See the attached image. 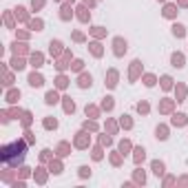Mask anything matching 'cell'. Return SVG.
I'll list each match as a JSON object with an SVG mask.
<instances>
[{
	"label": "cell",
	"instance_id": "1",
	"mask_svg": "<svg viewBox=\"0 0 188 188\" xmlns=\"http://www.w3.org/2000/svg\"><path fill=\"white\" fill-rule=\"evenodd\" d=\"M42 75H38V73H33V75H29V84L31 86H42Z\"/></svg>",
	"mask_w": 188,
	"mask_h": 188
},
{
	"label": "cell",
	"instance_id": "2",
	"mask_svg": "<svg viewBox=\"0 0 188 188\" xmlns=\"http://www.w3.org/2000/svg\"><path fill=\"white\" fill-rule=\"evenodd\" d=\"M173 66H177V69H182V66H184V58H182L179 53L173 55Z\"/></svg>",
	"mask_w": 188,
	"mask_h": 188
},
{
	"label": "cell",
	"instance_id": "3",
	"mask_svg": "<svg viewBox=\"0 0 188 188\" xmlns=\"http://www.w3.org/2000/svg\"><path fill=\"white\" fill-rule=\"evenodd\" d=\"M80 86H82V89H86V86H91V75H82V78H80V82H78Z\"/></svg>",
	"mask_w": 188,
	"mask_h": 188
},
{
	"label": "cell",
	"instance_id": "4",
	"mask_svg": "<svg viewBox=\"0 0 188 188\" xmlns=\"http://www.w3.org/2000/svg\"><path fill=\"white\" fill-rule=\"evenodd\" d=\"M58 102V93H55V91H49V93H47V104H55Z\"/></svg>",
	"mask_w": 188,
	"mask_h": 188
},
{
	"label": "cell",
	"instance_id": "5",
	"mask_svg": "<svg viewBox=\"0 0 188 188\" xmlns=\"http://www.w3.org/2000/svg\"><path fill=\"white\" fill-rule=\"evenodd\" d=\"M153 170H155V175H162L164 173V164L162 162H155L153 164Z\"/></svg>",
	"mask_w": 188,
	"mask_h": 188
},
{
	"label": "cell",
	"instance_id": "6",
	"mask_svg": "<svg viewBox=\"0 0 188 188\" xmlns=\"http://www.w3.org/2000/svg\"><path fill=\"white\" fill-rule=\"evenodd\" d=\"M173 33L177 35V38H182V35L186 33V31H184V27H182V25H175V27H173Z\"/></svg>",
	"mask_w": 188,
	"mask_h": 188
},
{
	"label": "cell",
	"instance_id": "7",
	"mask_svg": "<svg viewBox=\"0 0 188 188\" xmlns=\"http://www.w3.org/2000/svg\"><path fill=\"white\" fill-rule=\"evenodd\" d=\"M157 137H159V139H166V137H168V135H166V129H164V126H162V129L157 126Z\"/></svg>",
	"mask_w": 188,
	"mask_h": 188
},
{
	"label": "cell",
	"instance_id": "8",
	"mask_svg": "<svg viewBox=\"0 0 188 188\" xmlns=\"http://www.w3.org/2000/svg\"><path fill=\"white\" fill-rule=\"evenodd\" d=\"M64 109L69 111V113H73V109H75V106H73V102H71L69 98H66V104H64Z\"/></svg>",
	"mask_w": 188,
	"mask_h": 188
},
{
	"label": "cell",
	"instance_id": "9",
	"mask_svg": "<svg viewBox=\"0 0 188 188\" xmlns=\"http://www.w3.org/2000/svg\"><path fill=\"white\" fill-rule=\"evenodd\" d=\"M164 13L168 16V18H170V16H175V7H173V5H168V7H166V11H164Z\"/></svg>",
	"mask_w": 188,
	"mask_h": 188
},
{
	"label": "cell",
	"instance_id": "10",
	"mask_svg": "<svg viewBox=\"0 0 188 188\" xmlns=\"http://www.w3.org/2000/svg\"><path fill=\"white\" fill-rule=\"evenodd\" d=\"M135 153H137V155H135V159H137V162H139V159H144V148H137Z\"/></svg>",
	"mask_w": 188,
	"mask_h": 188
},
{
	"label": "cell",
	"instance_id": "11",
	"mask_svg": "<svg viewBox=\"0 0 188 188\" xmlns=\"http://www.w3.org/2000/svg\"><path fill=\"white\" fill-rule=\"evenodd\" d=\"M55 124H58V122H55V119H47V122H45V126H47V129H51V126H53V129H55Z\"/></svg>",
	"mask_w": 188,
	"mask_h": 188
},
{
	"label": "cell",
	"instance_id": "12",
	"mask_svg": "<svg viewBox=\"0 0 188 188\" xmlns=\"http://www.w3.org/2000/svg\"><path fill=\"white\" fill-rule=\"evenodd\" d=\"M16 98H20V93H16V91H11V93H9V102H16Z\"/></svg>",
	"mask_w": 188,
	"mask_h": 188
},
{
	"label": "cell",
	"instance_id": "13",
	"mask_svg": "<svg viewBox=\"0 0 188 188\" xmlns=\"http://www.w3.org/2000/svg\"><path fill=\"white\" fill-rule=\"evenodd\" d=\"M162 82H164V89H170V78H162Z\"/></svg>",
	"mask_w": 188,
	"mask_h": 188
},
{
	"label": "cell",
	"instance_id": "14",
	"mask_svg": "<svg viewBox=\"0 0 188 188\" xmlns=\"http://www.w3.org/2000/svg\"><path fill=\"white\" fill-rule=\"evenodd\" d=\"M155 84V78L153 75H148V78H146V86H153Z\"/></svg>",
	"mask_w": 188,
	"mask_h": 188
},
{
	"label": "cell",
	"instance_id": "15",
	"mask_svg": "<svg viewBox=\"0 0 188 188\" xmlns=\"http://www.w3.org/2000/svg\"><path fill=\"white\" fill-rule=\"evenodd\" d=\"M173 122H175V124H184V115H175Z\"/></svg>",
	"mask_w": 188,
	"mask_h": 188
},
{
	"label": "cell",
	"instance_id": "16",
	"mask_svg": "<svg viewBox=\"0 0 188 188\" xmlns=\"http://www.w3.org/2000/svg\"><path fill=\"white\" fill-rule=\"evenodd\" d=\"M80 175H91V170H89V168H84V166H82V168H80Z\"/></svg>",
	"mask_w": 188,
	"mask_h": 188
}]
</instances>
